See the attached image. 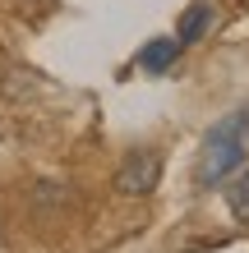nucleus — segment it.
I'll return each mask as SVG.
<instances>
[{
  "instance_id": "f03ea898",
  "label": "nucleus",
  "mask_w": 249,
  "mask_h": 253,
  "mask_svg": "<svg viewBox=\"0 0 249 253\" xmlns=\"http://www.w3.org/2000/svg\"><path fill=\"white\" fill-rule=\"evenodd\" d=\"M162 184V157L152 152V147H134L120 170H115V189L125 193V198H148V193Z\"/></svg>"
},
{
  "instance_id": "39448f33",
  "label": "nucleus",
  "mask_w": 249,
  "mask_h": 253,
  "mask_svg": "<svg viewBox=\"0 0 249 253\" xmlns=\"http://www.w3.org/2000/svg\"><path fill=\"white\" fill-rule=\"evenodd\" d=\"M226 198H231V212H236V221H245V226H249V170L240 175L236 184H231Z\"/></svg>"
},
{
  "instance_id": "f257e3e1",
  "label": "nucleus",
  "mask_w": 249,
  "mask_h": 253,
  "mask_svg": "<svg viewBox=\"0 0 249 253\" xmlns=\"http://www.w3.org/2000/svg\"><path fill=\"white\" fill-rule=\"evenodd\" d=\"M245 157H249V111H231V115H222V120L208 129V138H203L194 184L199 189L226 184L236 170H245Z\"/></svg>"
},
{
  "instance_id": "7ed1b4c3",
  "label": "nucleus",
  "mask_w": 249,
  "mask_h": 253,
  "mask_svg": "<svg viewBox=\"0 0 249 253\" xmlns=\"http://www.w3.org/2000/svg\"><path fill=\"white\" fill-rule=\"evenodd\" d=\"M212 28H217V5L212 0H194V5L180 14V23H175V42H180V46H194Z\"/></svg>"
},
{
  "instance_id": "20e7f679",
  "label": "nucleus",
  "mask_w": 249,
  "mask_h": 253,
  "mask_svg": "<svg viewBox=\"0 0 249 253\" xmlns=\"http://www.w3.org/2000/svg\"><path fill=\"white\" fill-rule=\"evenodd\" d=\"M139 69H148V74H166L175 60H180V42L175 37H152V42H143V51L134 55Z\"/></svg>"
},
{
  "instance_id": "423d86ee",
  "label": "nucleus",
  "mask_w": 249,
  "mask_h": 253,
  "mask_svg": "<svg viewBox=\"0 0 249 253\" xmlns=\"http://www.w3.org/2000/svg\"><path fill=\"white\" fill-rule=\"evenodd\" d=\"M236 5H240V9H245V14H249V0H236Z\"/></svg>"
}]
</instances>
